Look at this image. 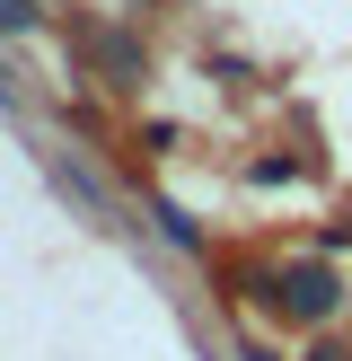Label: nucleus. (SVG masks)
Returning a JSON list of instances; mask_svg holds the SVG:
<instances>
[{
  "mask_svg": "<svg viewBox=\"0 0 352 361\" xmlns=\"http://www.w3.org/2000/svg\"><path fill=\"white\" fill-rule=\"evenodd\" d=\"M273 300H282V309H291V317H326V309H334V300H344V291H334V274H326V264H291Z\"/></svg>",
  "mask_w": 352,
  "mask_h": 361,
  "instance_id": "nucleus-1",
  "label": "nucleus"
},
{
  "mask_svg": "<svg viewBox=\"0 0 352 361\" xmlns=\"http://www.w3.org/2000/svg\"><path fill=\"white\" fill-rule=\"evenodd\" d=\"M0 27H9V35H18V27H35V0H0Z\"/></svg>",
  "mask_w": 352,
  "mask_h": 361,
  "instance_id": "nucleus-2",
  "label": "nucleus"
},
{
  "mask_svg": "<svg viewBox=\"0 0 352 361\" xmlns=\"http://www.w3.org/2000/svg\"><path fill=\"white\" fill-rule=\"evenodd\" d=\"M308 361H344V353H308Z\"/></svg>",
  "mask_w": 352,
  "mask_h": 361,
  "instance_id": "nucleus-3",
  "label": "nucleus"
},
{
  "mask_svg": "<svg viewBox=\"0 0 352 361\" xmlns=\"http://www.w3.org/2000/svg\"><path fill=\"white\" fill-rule=\"evenodd\" d=\"M246 361H273V353H246Z\"/></svg>",
  "mask_w": 352,
  "mask_h": 361,
  "instance_id": "nucleus-4",
  "label": "nucleus"
}]
</instances>
